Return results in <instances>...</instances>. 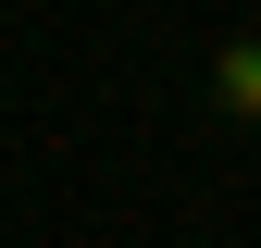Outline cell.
<instances>
[{
    "mask_svg": "<svg viewBox=\"0 0 261 248\" xmlns=\"http://www.w3.org/2000/svg\"><path fill=\"white\" fill-rule=\"evenodd\" d=\"M199 100H212L224 124H261V25H249V38H224V50H212V75H199Z\"/></svg>",
    "mask_w": 261,
    "mask_h": 248,
    "instance_id": "obj_1",
    "label": "cell"
}]
</instances>
